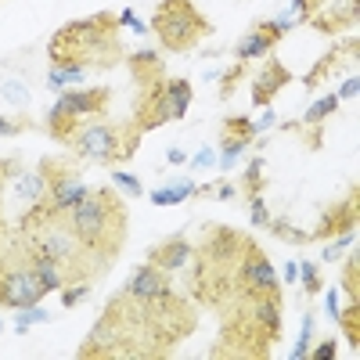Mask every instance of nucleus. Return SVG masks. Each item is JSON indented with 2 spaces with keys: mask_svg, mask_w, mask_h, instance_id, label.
Here are the masks:
<instances>
[{
  "mask_svg": "<svg viewBox=\"0 0 360 360\" xmlns=\"http://www.w3.org/2000/svg\"><path fill=\"white\" fill-rule=\"evenodd\" d=\"M25 130H33L29 115H22V119H8V115H0V137H15V134H25Z\"/></svg>",
  "mask_w": 360,
  "mask_h": 360,
  "instance_id": "obj_33",
  "label": "nucleus"
},
{
  "mask_svg": "<svg viewBox=\"0 0 360 360\" xmlns=\"http://www.w3.org/2000/svg\"><path fill=\"white\" fill-rule=\"evenodd\" d=\"M288 79H292V72L278 62V58H270V62L259 69V76L252 79V101H256L259 108H266L270 101L278 98V90L288 86Z\"/></svg>",
  "mask_w": 360,
  "mask_h": 360,
  "instance_id": "obj_15",
  "label": "nucleus"
},
{
  "mask_svg": "<svg viewBox=\"0 0 360 360\" xmlns=\"http://www.w3.org/2000/svg\"><path fill=\"white\" fill-rule=\"evenodd\" d=\"M11 169H18V162H15V159H0V188H4V180L11 176Z\"/></svg>",
  "mask_w": 360,
  "mask_h": 360,
  "instance_id": "obj_43",
  "label": "nucleus"
},
{
  "mask_svg": "<svg viewBox=\"0 0 360 360\" xmlns=\"http://www.w3.org/2000/svg\"><path fill=\"white\" fill-rule=\"evenodd\" d=\"M324 8V0H292V22H310V15H317Z\"/></svg>",
  "mask_w": 360,
  "mask_h": 360,
  "instance_id": "obj_32",
  "label": "nucleus"
},
{
  "mask_svg": "<svg viewBox=\"0 0 360 360\" xmlns=\"http://www.w3.org/2000/svg\"><path fill=\"white\" fill-rule=\"evenodd\" d=\"M307 356H314V360H332V356H335V342H332V339H324V342H321L317 349H310Z\"/></svg>",
  "mask_w": 360,
  "mask_h": 360,
  "instance_id": "obj_40",
  "label": "nucleus"
},
{
  "mask_svg": "<svg viewBox=\"0 0 360 360\" xmlns=\"http://www.w3.org/2000/svg\"><path fill=\"white\" fill-rule=\"evenodd\" d=\"M249 144H252V141H245V137H231V134H224V141H220V169H231V162L242 155Z\"/></svg>",
  "mask_w": 360,
  "mask_h": 360,
  "instance_id": "obj_22",
  "label": "nucleus"
},
{
  "mask_svg": "<svg viewBox=\"0 0 360 360\" xmlns=\"http://www.w3.org/2000/svg\"><path fill=\"white\" fill-rule=\"evenodd\" d=\"M356 0H324V8L317 15H310V25L321 29V33H342V29L356 25Z\"/></svg>",
  "mask_w": 360,
  "mask_h": 360,
  "instance_id": "obj_11",
  "label": "nucleus"
},
{
  "mask_svg": "<svg viewBox=\"0 0 360 360\" xmlns=\"http://www.w3.org/2000/svg\"><path fill=\"white\" fill-rule=\"evenodd\" d=\"M242 69H245V62H238V65H234V72H227V76H224V86H220V98H231V94H234V83L242 79Z\"/></svg>",
  "mask_w": 360,
  "mask_h": 360,
  "instance_id": "obj_38",
  "label": "nucleus"
},
{
  "mask_svg": "<svg viewBox=\"0 0 360 360\" xmlns=\"http://www.w3.org/2000/svg\"><path fill=\"white\" fill-rule=\"evenodd\" d=\"M310 332H314V317L303 321V335H299V346H295V353H292L295 360H303V356L310 353Z\"/></svg>",
  "mask_w": 360,
  "mask_h": 360,
  "instance_id": "obj_36",
  "label": "nucleus"
},
{
  "mask_svg": "<svg viewBox=\"0 0 360 360\" xmlns=\"http://www.w3.org/2000/svg\"><path fill=\"white\" fill-rule=\"evenodd\" d=\"M249 217H252V224H256V227H266V224H270V213H266V205H263V198H259V195H252V198H249Z\"/></svg>",
  "mask_w": 360,
  "mask_h": 360,
  "instance_id": "obj_35",
  "label": "nucleus"
},
{
  "mask_svg": "<svg viewBox=\"0 0 360 360\" xmlns=\"http://www.w3.org/2000/svg\"><path fill=\"white\" fill-rule=\"evenodd\" d=\"M339 324L346 328V342L360 346V303H349V310L339 314Z\"/></svg>",
  "mask_w": 360,
  "mask_h": 360,
  "instance_id": "obj_24",
  "label": "nucleus"
},
{
  "mask_svg": "<svg viewBox=\"0 0 360 360\" xmlns=\"http://www.w3.org/2000/svg\"><path fill=\"white\" fill-rule=\"evenodd\" d=\"M123 292L134 295V299H152V295L173 292V285H169V274H166V270H159V266H152V263H144V266H137L134 274H130V281H127Z\"/></svg>",
  "mask_w": 360,
  "mask_h": 360,
  "instance_id": "obj_14",
  "label": "nucleus"
},
{
  "mask_svg": "<svg viewBox=\"0 0 360 360\" xmlns=\"http://www.w3.org/2000/svg\"><path fill=\"white\" fill-rule=\"evenodd\" d=\"M342 54H346V47H339V51H332V54H328V58H324V62H321V65H317V69H314V72H310V76L303 79V83H307V86H317V83H321V79H324L328 72H332V69L339 65V58H342Z\"/></svg>",
  "mask_w": 360,
  "mask_h": 360,
  "instance_id": "obj_28",
  "label": "nucleus"
},
{
  "mask_svg": "<svg viewBox=\"0 0 360 360\" xmlns=\"http://www.w3.org/2000/svg\"><path fill=\"white\" fill-rule=\"evenodd\" d=\"M83 76H86L83 69H54V65H51V76H47V83H51V86L58 90V86H69V83H79Z\"/></svg>",
  "mask_w": 360,
  "mask_h": 360,
  "instance_id": "obj_31",
  "label": "nucleus"
},
{
  "mask_svg": "<svg viewBox=\"0 0 360 360\" xmlns=\"http://www.w3.org/2000/svg\"><path fill=\"white\" fill-rule=\"evenodd\" d=\"M54 69H112L123 62V44H119V15L98 11L90 18H76L62 25L47 44Z\"/></svg>",
  "mask_w": 360,
  "mask_h": 360,
  "instance_id": "obj_1",
  "label": "nucleus"
},
{
  "mask_svg": "<svg viewBox=\"0 0 360 360\" xmlns=\"http://www.w3.org/2000/svg\"><path fill=\"white\" fill-rule=\"evenodd\" d=\"M79 127H83V123H79L76 115H69L62 105H54V108L47 112V130H51V137H58V144H65Z\"/></svg>",
  "mask_w": 360,
  "mask_h": 360,
  "instance_id": "obj_18",
  "label": "nucleus"
},
{
  "mask_svg": "<svg viewBox=\"0 0 360 360\" xmlns=\"http://www.w3.org/2000/svg\"><path fill=\"white\" fill-rule=\"evenodd\" d=\"M242 191H245V198H252V195L263 191V159H252L249 162V169L242 176Z\"/></svg>",
  "mask_w": 360,
  "mask_h": 360,
  "instance_id": "obj_25",
  "label": "nucleus"
},
{
  "mask_svg": "<svg viewBox=\"0 0 360 360\" xmlns=\"http://www.w3.org/2000/svg\"><path fill=\"white\" fill-rule=\"evenodd\" d=\"M166 101H169L173 119H184V112L191 108V83L188 79H166Z\"/></svg>",
  "mask_w": 360,
  "mask_h": 360,
  "instance_id": "obj_19",
  "label": "nucleus"
},
{
  "mask_svg": "<svg viewBox=\"0 0 360 360\" xmlns=\"http://www.w3.org/2000/svg\"><path fill=\"white\" fill-rule=\"evenodd\" d=\"M148 29L159 37V44L166 51H191L202 37L213 33L209 18L191 4V0H159Z\"/></svg>",
  "mask_w": 360,
  "mask_h": 360,
  "instance_id": "obj_4",
  "label": "nucleus"
},
{
  "mask_svg": "<svg viewBox=\"0 0 360 360\" xmlns=\"http://www.w3.org/2000/svg\"><path fill=\"white\" fill-rule=\"evenodd\" d=\"M127 202L115 195V188H90L65 213V224L79 238V245L105 266L127 242Z\"/></svg>",
  "mask_w": 360,
  "mask_h": 360,
  "instance_id": "obj_2",
  "label": "nucleus"
},
{
  "mask_svg": "<svg viewBox=\"0 0 360 360\" xmlns=\"http://www.w3.org/2000/svg\"><path fill=\"white\" fill-rule=\"evenodd\" d=\"M130 69H134V76H137V83H141V86H144V83H152V79H162V76H166V69H162V58H159V54H152V51L130 54Z\"/></svg>",
  "mask_w": 360,
  "mask_h": 360,
  "instance_id": "obj_17",
  "label": "nucleus"
},
{
  "mask_svg": "<svg viewBox=\"0 0 360 360\" xmlns=\"http://www.w3.org/2000/svg\"><path fill=\"white\" fill-rule=\"evenodd\" d=\"M209 159H213V155H209V152H198V155H195V159H191V166H205V162H209Z\"/></svg>",
  "mask_w": 360,
  "mask_h": 360,
  "instance_id": "obj_46",
  "label": "nucleus"
},
{
  "mask_svg": "<svg viewBox=\"0 0 360 360\" xmlns=\"http://www.w3.org/2000/svg\"><path fill=\"white\" fill-rule=\"evenodd\" d=\"M112 184H115V188H123V191H127L130 198H141V195H144L141 180H134L130 173H112Z\"/></svg>",
  "mask_w": 360,
  "mask_h": 360,
  "instance_id": "obj_34",
  "label": "nucleus"
},
{
  "mask_svg": "<svg viewBox=\"0 0 360 360\" xmlns=\"http://www.w3.org/2000/svg\"><path fill=\"white\" fill-rule=\"evenodd\" d=\"M58 105H62L69 115H76L79 123H98V119L108 115V105H112V90L108 86H86V90H65L58 94Z\"/></svg>",
  "mask_w": 360,
  "mask_h": 360,
  "instance_id": "obj_9",
  "label": "nucleus"
},
{
  "mask_svg": "<svg viewBox=\"0 0 360 360\" xmlns=\"http://www.w3.org/2000/svg\"><path fill=\"white\" fill-rule=\"evenodd\" d=\"M44 295L47 288L40 285L33 263H29V252L18 238V242H11L0 252V307L25 310V307H37Z\"/></svg>",
  "mask_w": 360,
  "mask_h": 360,
  "instance_id": "obj_5",
  "label": "nucleus"
},
{
  "mask_svg": "<svg viewBox=\"0 0 360 360\" xmlns=\"http://www.w3.org/2000/svg\"><path fill=\"white\" fill-rule=\"evenodd\" d=\"M141 130L130 123H105V119H98V123H83L65 144L69 152L86 159V162H101V166H123L127 159L137 155V144H141Z\"/></svg>",
  "mask_w": 360,
  "mask_h": 360,
  "instance_id": "obj_3",
  "label": "nucleus"
},
{
  "mask_svg": "<svg viewBox=\"0 0 360 360\" xmlns=\"http://www.w3.org/2000/svg\"><path fill=\"white\" fill-rule=\"evenodd\" d=\"M191 259H195V245L188 242L184 234L166 238V242L152 245V252H148V263L159 266V270H166V274H173V270H180V266H188Z\"/></svg>",
  "mask_w": 360,
  "mask_h": 360,
  "instance_id": "obj_12",
  "label": "nucleus"
},
{
  "mask_svg": "<svg viewBox=\"0 0 360 360\" xmlns=\"http://www.w3.org/2000/svg\"><path fill=\"white\" fill-rule=\"evenodd\" d=\"M328 310H332V314L339 317V299H335V292H328Z\"/></svg>",
  "mask_w": 360,
  "mask_h": 360,
  "instance_id": "obj_45",
  "label": "nucleus"
},
{
  "mask_svg": "<svg viewBox=\"0 0 360 360\" xmlns=\"http://www.w3.org/2000/svg\"><path fill=\"white\" fill-rule=\"evenodd\" d=\"M342 288L349 292V303H356V295H360V263H356V256H349V263H346Z\"/></svg>",
  "mask_w": 360,
  "mask_h": 360,
  "instance_id": "obj_29",
  "label": "nucleus"
},
{
  "mask_svg": "<svg viewBox=\"0 0 360 360\" xmlns=\"http://www.w3.org/2000/svg\"><path fill=\"white\" fill-rule=\"evenodd\" d=\"M15 195H18V202H25V205L44 202V176H40V169H37V173H22L18 184H15Z\"/></svg>",
  "mask_w": 360,
  "mask_h": 360,
  "instance_id": "obj_20",
  "label": "nucleus"
},
{
  "mask_svg": "<svg viewBox=\"0 0 360 360\" xmlns=\"http://www.w3.org/2000/svg\"><path fill=\"white\" fill-rule=\"evenodd\" d=\"M0 227H4V220H0Z\"/></svg>",
  "mask_w": 360,
  "mask_h": 360,
  "instance_id": "obj_47",
  "label": "nucleus"
},
{
  "mask_svg": "<svg viewBox=\"0 0 360 360\" xmlns=\"http://www.w3.org/2000/svg\"><path fill=\"white\" fill-rule=\"evenodd\" d=\"M335 108H339V98H321L317 105H310V112L303 115V123H307V127H317L321 119H324V115H332Z\"/></svg>",
  "mask_w": 360,
  "mask_h": 360,
  "instance_id": "obj_27",
  "label": "nucleus"
},
{
  "mask_svg": "<svg viewBox=\"0 0 360 360\" xmlns=\"http://www.w3.org/2000/svg\"><path fill=\"white\" fill-rule=\"evenodd\" d=\"M356 231V188L349 191L346 202L332 205L328 213L317 220V231L314 238H335V234H353Z\"/></svg>",
  "mask_w": 360,
  "mask_h": 360,
  "instance_id": "obj_13",
  "label": "nucleus"
},
{
  "mask_svg": "<svg viewBox=\"0 0 360 360\" xmlns=\"http://www.w3.org/2000/svg\"><path fill=\"white\" fill-rule=\"evenodd\" d=\"M40 176H44V209L47 213H54V217H65L69 209L90 191L86 184H83V176L76 173V166L72 162H65V159H40Z\"/></svg>",
  "mask_w": 360,
  "mask_h": 360,
  "instance_id": "obj_6",
  "label": "nucleus"
},
{
  "mask_svg": "<svg viewBox=\"0 0 360 360\" xmlns=\"http://www.w3.org/2000/svg\"><path fill=\"white\" fill-rule=\"evenodd\" d=\"M90 295V281H72V285H65L62 288V307L65 310H72V307H79L83 299Z\"/></svg>",
  "mask_w": 360,
  "mask_h": 360,
  "instance_id": "obj_26",
  "label": "nucleus"
},
{
  "mask_svg": "<svg viewBox=\"0 0 360 360\" xmlns=\"http://www.w3.org/2000/svg\"><path fill=\"white\" fill-rule=\"evenodd\" d=\"M356 86H360V79H356V76H349V79L339 86V94H335V98H356Z\"/></svg>",
  "mask_w": 360,
  "mask_h": 360,
  "instance_id": "obj_42",
  "label": "nucleus"
},
{
  "mask_svg": "<svg viewBox=\"0 0 360 360\" xmlns=\"http://www.w3.org/2000/svg\"><path fill=\"white\" fill-rule=\"evenodd\" d=\"M213 191H217V198H224V202H227V198H234V195H238V188H234V184H227V180H224V184H217V188H213Z\"/></svg>",
  "mask_w": 360,
  "mask_h": 360,
  "instance_id": "obj_44",
  "label": "nucleus"
},
{
  "mask_svg": "<svg viewBox=\"0 0 360 360\" xmlns=\"http://www.w3.org/2000/svg\"><path fill=\"white\" fill-rule=\"evenodd\" d=\"M119 25H130L134 33H144V22H137V15H134V11H123V15H119Z\"/></svg>",
  "mask_w": 360,
  "mask_h": 360,
  "instance_id": "obj_41",
  "label": "nucleus"
},
{
  "mask_svg": "<svg viewBox=\"0 0 360 360\" xmlns=\"http://www.w3.org/2000/svg\"><path fill=\"white\" fill-rule=\"evenodd\" d=\"M22 245H25V242H22ZM25 252H29V263H33L37 278H40V285H44L47 292H62V288H65V270L58 266L54 256H47V252H40V249H33V245H25Z\"/></svg>",
  "mask_w": 360,
  "mask_h": 360,
  "instance_id": "obj_16",
  "label": "nucleus"
},
{
  "mask_svg": "<svg viewBox=\"0 0 360 360\" xmlns=\"http://www.w3.org/2000/svg\"><path fill=\"white\" fill-rule=\"evenodd\" d=\"M224 134H231V137H245V141H256L259 127L252 123V119H242V115H231V119H224Z\"/></svg>",
  "mask_w": 360,
  "mask_h": 360,
  "instance_id": "obj_23",
  "label": "nucleus"
},
{
  "mask_svg": "<svg viewBox=\"0 0 360 360\" xmlns=\"http://www.w3.org/2000/svg\"><path fill=\"white\" fill-rule=\"evenodd\" d=\"M242 292H245V299L256 295V292H278L274 266H270L266 252L252 242V238H245V249H242Z\"/></svg>",
  "mask_w": 360,
  "mask_h": 360,
  "instance_id": "obj_8",
  "label": "nucleus"
},
{
  "mask_svg": "<svg viewBox=\"0 0 360 360\" xmlns=\"http://www.w3.org/2000/svg\"><path fill=\"white\" fill-rule=\"evenodd\" d=\"M346 245H353V234H335V242L328 245L324 259H335V256H342V252H346Z\"/></svg>",
  "mask_w": 360,
  "mask_h": 360,
  "instance_id": "obj_39",
  "label": "nucleus"
},
{
  "mask_svg": "<svg viewBox=\"0 0 360 360\" xmlns=\"http://www.w3.org/2000/svg\"><path fill=\"white\" fill-rule=\"evenodd\" d=\"M191 195H198V188L191 184V180H180V184H173V188L152 191V202H155V205H180V202L191 198Z\"/></svg>",
  "mask_w": 360,
  "mask_h": 360,
  "instance_id": "obj_21",
  "label": "nucleus"
},
{
  "mask_svg": "<svg viewBox=\"0 0 360 360\" xmlns=\"http://www.w3.org/2000/svg\"><path fill=\"white\" fill-rule=\"evenodd\" d=\"M303 285H307V295H317V288H321V274H317V266H314V263H303Z\"/></svg>",
  "mask_w": 360,
  "mask_h": 360,
  "instance_id": "obj_37",
  "label": "nucleus"
},
{
  "mask_svg": "<svg viewBox=\"0 0 360 360\" xmlns=\"http://www.w3.org/2000/svg\"><path fill=\"white\" fill-rule=\"evenodd\" d=\"M292 25V18H281V22H256L249 33L238 40V47H234V58L238 62H252V58H266L270 51L278 47V40L285 37V29Z\"/></svg>",
  "mask_w": 360,
  "mask_h": 360,
  "instance_id": "obj_10",
  "label": "nucleus"
},
{
  "mask_svg": "<svg viewBox=\"0 0 360 360\" xmlns=\"http://www.w3.org/2000/svg\"><path fill=\"white\" fill-rule=\"evenodd\" d=\"M266 227L274 231L278 238H285V242H295V245H307V242H314V234H299V231H295V227H288L285 220H270Z\"/></svg>",
  "mask_w": 360,
  "mask_h": 360,
  "instance_id": "obj_30",
  "label": "nucleus"
},
{
  "mask_svg": "<svg viewBox=\"0 0 360 360\" xmlns=\"http://www.w3.org/2000/svg\"><path fill=\"white\" fill-rule=\"evenodd\" d=\"M169 101H166V76L162 79H152L141 86V101H137V112L130 123L141 130V134H152L159 130L162 123H169Z\"/></svg>",
  "mask_w": 360,
  "mask_h": 360,
  "instance_id": "obj_7",
  "label": "nucleus"
}]
</instances>
